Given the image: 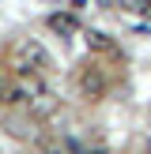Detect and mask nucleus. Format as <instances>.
<instances>
[{"mask_svg":"<svg viewBox=\"0 0 151 154\" xmlns=\"http://www.w3.org/2000/svg\"><path fill=\"white\" fill-rule=\"evenodd\" d=\"M11 68L19 75H34V72H42V68H49V53H45V45L42 42H19L15 45V53H11Z\"/></svg>","mask_w":151,"mask_h":154,"instance_id":"f257e3e1","label":"nucleus"},{"mask_svg":"<svg viewBox=\"0 0 151 154\" xmlns=\"http://www.w3.org/2000/svg\"><path fill=\"white\" fill-rule=\"evenodd\" d=\"M57 109H60V98L53 94V90H38V94L30 98V113H34V117H53Z\"/></svg>","mask_w":151,"mask_h":154,"instance_id":"f03ea898","label":"nucleus"},{"mask_svg":"<svg viewBox=\"0 0 151 154\" xmlns=\"http://www.w3.org/2000/svg\"><path fill=\"white\" fill-rule=\"evenodd\" d=\"M49 30L60 34V38H72L76 30H79V19H76L72 11H53V15H49Z\"/></svg>","mask_w":151,"mask_h":154,"instance_id":"7ed1b4c3","label":"nucleus"},{"mask_svg":"<svg viewBox=\"0 0 151 154\" xmlns=\"http://www.w3.org/2000/svg\"><path fill=\"white\" fill-rule=\"evenodd\" d=\"M79 87H83L87 98H102L106 94V75L98 72V68H87V72L79 75Z\"/></svg>","mask_w":151,"mask_h":154,"instance_id":"20e7f679","label":"nucleus"},{"mask_svg":"<svg viewBox=\"0 0 151 154\" xmlns=\"http://www.w3.org/2000/svg\"><path fill=\"white\" fill-rule=\"evenodd\" d=\"M23 98H30L27 79H23V83H4V87H0V105H19Z\"/></svg>","mask_w":151,"mask_h":154,"instance_id":"39448f33","label":"nucleus"},{"mask_svg":"<svg viewBox=\"0 0 151 154\" xmlns=\"http://www.w3.org/2000/svg\"><path fill=\"white\" fill-rule=\"evenodd\" d=\"M87 45L95 53H113V42H110V34H102V30H87Z\"/></svg>","mask_w":151,"mask_h":154,"instance_id":"423d86ee","label":"nucleus"},{"mask_svg":"<svg viewBox=\"0 0 151 154\" xmlns=\"http://www.w3.org/2000/svg\"><path fill=\"white\" fill-rule=\"evenodd\" d=\"M38 147H42V154H68L60 143H45V139H38Z\"/></svg>","mask_w":151,"mask_h":154,"instance_id":"0eeeda50","label":"nucleus"},{"mask_svg":"<svg viewBox=\"0 0 151 154\" xmlns=\"http://www.w3.org/2000/svg\"><path fill=\"white\" fill-rule=\"evenodd\" d=\"M132 8H136L140 15H147V19H151V0H132Z\"/></svg>","mask_w":151,"mask_h":154,"instance_id":"6e6552de","label":"nucleus"},{"mask_svg":"<svg viewBox=\"0 0 151 154\" xmlns=\"http://www.w3.org/2000/svg\"><path fill=\"white\" fill-rule=\"evenodd\" d=\"M83 154H110V150H106V147H87Z\"/></svg>","mask_w":151,"mask_h":154,"instance_id":"1a4fd4ad","label":"nucleus"},{"mask_svg":"<svg viewBox=\"0 0 151 154\" xmlns=\"http://www.w3.org/2000/svg\"><path fill=\"white\" fill-rule=\"evenodd\" d=\"M147 154H151V143H147Z\"/></svg>","mask_w":151,"mask_h":154,"instance_id":"9d476101","label":"nucleus"}]
</instances>
